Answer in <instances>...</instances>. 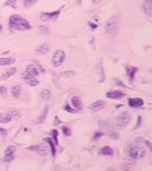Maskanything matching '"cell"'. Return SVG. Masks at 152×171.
<instances>
[{
    "label": "cell",
    "mask_w": 152,
    "mask_h": 171,
    "mask_svg": "<svg viewBox=\"0 0 152 171\" xmlns=\"http://www.w3.org/2000/svg\"><path fill=\"white\" fill-rule=\"evenodd\" d=\"M126 155L133 160H141L145 156V148L139 144H129L126 148Z\"/></svg>",
    "instance_id": "cell-1"
},
{
    "label": "cell",
    "mask_w": 152,
    "mask_h": 171,
    "mask_svg": "<svg viewBox=\"0 0 152 171\" xmlns=\"http://www.w3.org/2000/svg\"><path fill=\"white\" fill-rule=\"evenodd\" d=\"M10 26L11 29L17 30H27L32 29L30 23L18 14H12L10 17Z\"/></svg>",
    "instance_id": "cell-2"
},
{
    "label": "cell",
    "mask_w": 152,
    "mask_h": 171,
    "mask_svg": "<svg viewBox=\"0 0 152 171\" xmlns=\"http://www.w3.org/2000/svg\"><path fill=\"white\" fill-rule=\"evenodd\" d=\"M120 29V18L118 16H112L105 24V30L109 37H114L119 32Z\"/></svg>",
    "instance_id": "cell-3"
},
{
    "label": "cell",
    "mask_w": 152,
    "mask_h": 171,
    "mask_svg": "<svg viewBox=\"0 0 152 171\" xmlns=\"http://www.w3.org/2000/svg\"><path fill=\"white\" fill-rule=\"evenodd\" d=\"M65 58H66V54H65L64 51H61V49H58V51H55V53L53 54V57H52V66L54 68H58L60 67L62 64L64 63Z\"/></svg>",
    "instance_id": "cell-4"
},
{
    "label": "cell",
    "mask_w": 152,
    "mask_h": 171,
    "mask_svg": "<svg viewBox=\"0 0 152 171\" xmlns=\"http://www.w3.org/2000/svg\"><path fill=\"white\" fill-rule=\"evenodd\" d=\"M130 120H131V117L128 112H123L121 113L119 116L117 117L116 119V125L119 127H124L126 126L129 124Z\"/></svg>",
    "instance_id": "cell-5"
},
{
    "label": "cell",
    "mask_w": 152,
    "mask_h": 171,
    "mask_svg": "<svg viewBox=\"0 0 152 171\" xmlns=\"http://www.w3.org/2000/svg\"><path fill=\"white\" fill-rule=\"evenodd\" d=\"M61 9H59V10L55 11L42 12V14H40V19H41L42 21H49V20H51V19H55V18H57L58 15L60 14Z\"/></svg>",
    "instance_id": "cell-6"
},
{
    "label": "cell",
    "mask_w": 152,
    "mask_h": 171,
    "mask_svg": "<svg viewBox=\"0 0 152 171\" xmlns=\"http://www.w3.org/2000/svg\"><path fill=\"white\" fill-rule=\"evenodd\" d=\"M22 78L26 81V83L30 87H35L39 84V81L37 80L34 76H32V74L28 73L26 70L22 73Z\"/></svg>",
    "instance_id": "cell-7"
},
{
    "label": "cell",
    "mask_w": 152,
    "mask_h": 171,
    "mask_svg": "<svg viewBox=\"0 0 152 171\" xmlns=\"http://www.w3.org/2000/svg\"><path fill=\"white\" fill-rule=\"evenodd\" d=\"M16 152V147L14 145H10L5 150V162L11 163L14 160V155Z\"/></svg>",
    "instance_id": "cell-8"
},
{
    "label": "cell",
    "mask_w": 152,
    "mask_h": 171,
    "mask_svg": "<svg viewBox=\"0 0 152 171\" xmlns=\"http://www.w3.org/2000/svg\"><path fill=\"white\" fill-rule=\"evenodd\" d=\"M28 149H29V150H32V151H34L36 153H39L40 155H46L48 153L47 147L42 145H32V147H29Z\"/></svg>",
    "instance_id": "cell-9"
},
{
    "label": "cell",
    "mask_w": 152,
    "mask_h": 171,
    "mask_svg": "<svg viewBox=\"0 0 152 171\" xmlns=\"http://www.w3.org/2000/svg\"><path fill=\"white\" fill-rule=\"evenodd\" d=\"M142 9L147 16H151L152 15V0H144Z\"/></svg>",
    "instance_id": "cell-10"
},
{
    "label": "cell",
    "mask_w": 152,
    "mask_h": 171,
    "mask_svg": "<svg viewBox=\"0 0 152 171\" xmlns=\"http://www.w3.org/2000/svg\"><path fill=\"white\" fill-rule=\"evenodd\" d=\"M145 104V102L141 98H130L128 100V105L129 107H131L133 108H139L143 107Z\"/></svg>",
    "instance_id": "cell-11"
},
{
    "label": "cell",
    "mask_w": 152,
    "mask_h": 171,
    "mask_svg": "<svg viewBox=\"0 0 152 171\" xmlns=\"http://www.w3.org/2000/svg\"><path fill=\"white\" fill-rule=\"evenodd\" d=\"M105 105V101L99 100V101H96L94 103H92V104L89 105V109H91V111H93V112H95V111H98V110L102 109V108H104Z\"/></svg>",
    "instance_id": "cell-12"
},
{
    "label": "cell",
    "mask_w": 152,
    "mask_h": 171,
    "mask_svg": "<svg viewBox=\"0 0 152 171\" xmlns=\"http://www.w3.org/2000/svg\"><path fill=\"white\" fill-rule=\"evenodd\" d=\"M125 95H126L125 93H124L123 91H109V92L107 93V98H109V99H116V100L123 98Z\"/></svg>",
    "instance_id": "cell-13"
},
{
    "label": "cell",
    "mask_w": 152,
    "mask_h": 171,
    "mask_svg": "<svg viewBox=\"0 0 152 171\" xmlns=\"http://www.w3.org/2000/svg\"><path fill=\"white\" fill-rule=\"evenodd\" d=\"M36 53L38 54H46L49 51V46L48 43H42L36 49Z\"/></svg>",
    "instance_id": "cell-14"
},
{
    "label": "cell",
    "mask_w": 152,
    "mask_h": 171,
    "mask_svg": "<svg viewBox=\"0 0 152 171\" xmlns=\"http://www.w3.org/2000/svg\"><path fill=\"white\" fill-rule=\"evenodd\" d=\"M71 104H72L73 107L75 108V110H82L83 108V104H82V100L79 97H74L71 98Z\"/></svg>",
    "instance_id": "cell-15"
},
{
    "label": "cell",
    "mask_w": 152,
    "mask_h": 171,
    "mask_svg": "<svg viewBox=\"0 0 152 171\" xmlns=\"http://www.w3.org/2000/svg\"><path fill=\"white\" fill-rule=\"evenodd\" d=\"M99 154L103 155V156H113L114 150L109 145H107V147H104L103 148H101L99 150Z\"/></svg>",
    "instance_id": "cell-16"
},
{
    "label": "cell",
    "mask_w": 152,
    "mask_h": 171,
    "mask_svg": "<svg viewBox=\"0 0 152 171\" xmlns=\"http://www.w3.org/2000/svg\"><path fill=\"white\" fill-rule=\"evenodd\" d=\"M26 71L28 73H30V74H32V76H38L39 75V71H38V68H37L34 65H32V64H30L29 65V66L27 67L26 68Z\"/></svg>",
    "instance_id": "cell-17"
},
{
    "label": "cell",
    "mask_w": 152,
    "mask_h": 171,
    "mask_svg": "<svg viewBox=\"0 0 152 171\" xmlns=\"http://www.w3.org/2000/svg\"><path fill=\"white\" fill-rule=\"evenodd\" d=\"M16 72V68H9L5 71L4 73L2 74L1 76V79L2 80H5V79H8L9 77H11V75H14V74Z\"/></svg>",
    "instance_id": "cell-18"
},
{
    "label": "cell",
    "mask_w": 152,
    "mask_h": 171,
    "mask_svg": "<svg viewBox=\"0 0 152 171\" xmlns=\"http://www.w3.org/2000/svg\"><path fill=\"white\" fill-rule=\"evenodd\" d=\"M11 116L10 113H0V124H6L11 122Z\"/></svg>",
    "instance_id": "cell-19"
},
{
    "label": "cell",
    "mask_w": 152,
    "mask_h": 171,
    "mask_svg": "<svg viewBox=\"0 0 152 171\" xmlns=\"http://www.w3.org/2000/svg\"><path fill=\"white\" fill-rule=\"evenodd\" d=\"M48 110H49V107H46V108L44 110H43V112L41 113V115L38 117V119H37V124H43L46 121V118H47V114H48Z\"/></svg>",
    "instance_id": "cell-20"
},
{
    "label": "cell",
    "mask_w": 152,
    "mask_h": 171,
    "mask_svg": "<svg viewBox=\"0 0 152 171\" xmlns=\"http://www.w3.org/2000/svg\"><path fill=\"white\" fill-rule=\"evenodd\" d=\"M126 70H128V77L130 78V80L132 81L133 79H134V76H135L136 72L138 71V68H136V67H128V68H126Z\"/></svg>",
    "instance_id": "cell-21"
},
{
    "label": "cell",
    "mask_w": 152,
    "mask_h": 171,
    "mask_svg": "<svg viewBox=\"0 0 152 171\" xmlns=\"http://www.w3.org/2000/svg\"><path fill=\"white\" fill-rule=\"evenodd\" d=\"M21 93V87L19 85H16L11 88V94L14 98H18Z\"/></svg>",
    "instance_id": "cell-22"
},
{
    "label": "cell",
    "mask_w": 152,
    "mask_h": 171,
    "mask_svg": "<svg viewBox=\"0 0 152 171\" xmlns=\"http://www.w3.org/2000/svg\"><path fill=\"white\" fill-rule=\"evenodd\" d=\"M15 62L14 58H0V66H8Z\"/></svg>",
    "instance_id": "cell-23"
},
{
    "label": "cell",
    "mask_w": 152,
    "mask_h": 171,
    "mask_svg": "<svg viewBox=\"0 0 152 171\" xmlns=\"http://www.w3.org/2000/svg\"><path fill=\"white\" fill-rule=\"evenodd\" d=\"M40 97H41V99H43V100H47L49 101V99H51V91H49V89H43V91H41V93H40Z\"/></svg>",
    "instance_id": "cell-24"
},
{
    "label": "cell",
    "mask_w": 152,
    "mask_h": 171,
    "mask_svg": "<svg viewBox=\"0 0 152 171\" xmlns=\"http://www.w3.org/2000/svg\"><path fill=\"white\" fill-rule=\"evenodd\" d=\"M46 142H48L49 143V147H51V154L55 155V152H56V150H55V147H54V144H53V142H52V140L51 139H49V138H46L44 139Z\"/></svg>",
    "instance_id": "cell-25"
},
{
    "label": "cell",
    "mask_w": 152,
    "mask_h": 171,
    "mask_svg": "<svg viewBox=\"0 0 152 171\" xmlns=\"http://www.w3.org/2000/svg\"><path fill=\"white\" fill-rule=\"evenodd\" d=\"M36 2H37V0H25V1H24V6H25V8L29 9V8L32 7V6L34 5Z\"/></svg>",
    "instance_id": "cell-26"
},
{
    "label": "cell",
    "mask_w": 152,
    "mask_h": 171,
    "mask_svg": "<svg viewBox=\"0 0 152 171\" xmlns=\"http://www.w3.org/2000/svg\"><path fill=\"white\" fill-rule=\"evenodd\" d=\"M108 136H109L111 139H114V140L119 139V134H118L115 130H110L109 133H108Z\"/></svg>",
    "instance_id": "cell-27"
},
{
    "label": "cell",
    "mask_w": 152,
    "mask_h": 171,
    "mask_svg": "<svg viewBox=\"0 0 152 171\" xmlns=\"http://www.w3.org/2000/svg\"><path fill=\"white\" fill-rule=\"evenodd\" d=\"M39 30H40V32L42 34H49V28L44 26V25H41V26H39Z\"/></svg>",
    "instance_id": "cell-28"
},
{
    "label": "cell",
    "mask_w": 152,
    "mask_h": 171,
    "mask_svg": "<svg viewBox=\"0 0 152 171\" xmlns=\"http://www.w3.org/2000/svg\"><path fill=\"white\" fill-rule=\"evenodd\" d=\"M5 6H11L12 9H16V1L15 0H8L5 3Z\"/></svg>",
    "instance_id": "cell-29"
},
{
    "label": "cell",
    "mask_w": 152,
    "mask_h": 171,
    "mask_svg": "<svg viewBox=\"0 0 152 171\" xmlns=\"http://www.w3.org/2000/svg\"><path fill=\"white\" fill-rule=\"evenodd\" d=\"M51 133H52V138L54 140L55 145H58V131L56 129H53Z\"/></svg>",
    "instance_id": "cell-30"
},
{
    "label": "cell",
    "mask_w": 152,
    "mask_h": 171,
    "mask_svg": "<svg viewBox=\"0 0 152 171\" xmlns=\"http://www.w3.org/2000/svg\"><path fill=\"white\" fill-rule=\"evenodd\" d=\"M62 131H63L65 136H71V130L69 128V127L63 126V128H62Z\"/></svg>",
    "instance_id": "cell-31"
},
{
    "label": "cell",
    "mask_w": 152,
    "mask_h": 171,
    "mask_svg": "<svg viewBox=\"0 0 152 171\" xmlns=\"http://www.w3.org/2000/svg\"><path fill=\"white\" fill-rule=\"evenodd\" d=\"M10 114H11V118H14V119H18V118L20 117V112L17 110H11Z\"/></svg>",
    "instance_id": "cell-32"
},
{
    "label": "cell",
    "mask_w": 152,
    "mask_h": 171,
    "mask_svg": "<svg viewBox=\"0 0 152 171\" xmlns=\"http://www.w3.org/2000/svg\"><path fill=\"white\" fill-rule=\"evenodd\" d=\"M0 93H1V95L2 96H7L8 94V89L6 88V87L4 86H2V87H0Z\"/></svg>",
    "instance_id": "cell-33"
},
{
    "label": "cell",
    "mask_w": 152,
    "mask_h": 171,
    "mask_svg": "<svg viewBox=\"0 0 152 171\" xmlns=\"http://www.w3.org/2000/svg\"><path fill=\"white\" fill-rule=\"evenodd\" d=\"M103 135H104V132H102V131H97V132H95V134H94V136H93V140H94V141H96V140L100 139Z\"/></svg>",
    "instance_id": "cell-34"
},
{
    "label": "cell",
    "mask_w": 152,
    "mask_h": 171,
    "mask_svg": "<svg viewBox=\"0 0 152 171\" xmlns=\"http://www.w3.org/2000/svg\"><path fill=\"white\" fill-rule=\"evenodd\" d=\"M62 74H63V75H65V76H67V77H69V76H71V75H74V74H75V71H72V70L66 71V72H63Z\"/></svg>",
    "instance_id": "cell-35"
},
{
    "label": "cell",
    "mask_w": 152,
    "mask_h": 171,
    "mask_svg": "<svg viewBox=\"0 0 152 171\" xmlns=\"http://www.w3.org/2000/svg\"><path fill=\"white\" fill-rule=\"evenodd\" d=\"M61 124V120L59 119L58 116H55L54 117V122H53V126H58Z\"/></svg>",
    "instance_id": "cell-36"
},
{
    "label": "cell",
    "mask_w": 152,
    "mask_h": 171,
    "mask_svg": "<svg viewBox=\"0 0 152 171\" xmlns=\"http://www.w3.org/2000/svg\"><path fill=\"white\" fill-rule=\"evenodd\" d=\"M65 109H66L67 111H69V112H70V113H74V112H76V111H77V110H73L69 105H67L66 107H65Z\"/></svg>",
    "instance_id": "cell-37"
},
{
    "label": "cell",
    "mask_w": 152,
    "mask_h": 171,
    "mask_svg": "<svg viewBox=\"0 0 152 171\" xmlns=\"http://www.w3.org/2000/svg\"><path fill=\"white\" fill-rule=\"evenodd\" d=\"M88 24H89V26H91V28H92V29H96V27H97V25H94V24H92L91 22H88Z\"/></svg>",
    "instance_id": "cell-38"
},
{
    "label": "cell",
    "mask_w": 152,
    "mask_h": 171,
    "mask_svg": "<svg viewBox=\"0 0 152 171\" xmlns=\"http://www.w3.org/2000/svg\"><path fill=\"white\" fill-rule=\"evenodd\" d=\"M81 2H82V0H76V4H78V5L81 4Z\"/></svg>",
    "instance_id": "cell-39"
},
{
    "label": "cell",
    "mask_w": 152,
    "mask_h": 171,
    "mask_svg": "<svg viewBox=\"0 0 152 171\" xmlns=\"http://www.w3.org/2000/svg\"><path fill=\"white\" fill-rule=\"evenodd\" d=\"M0 131H2L3 134H6V131H4V130H3V128H0Z\"/></svg>",
    "instance_id": "cell-40"
},
{
    "label": "cell",
    "mask_w": 152,
    "mask_h": 171,
    "mask_svg": "<svg viewBox=\"0 0 152 171\" xmlns=\"http://www.w3.org/2000/svg\"><path fill=\"white\" fill-rule=\"evenodd\" d=\"M2 30V25H0V32Z\"/></svg>",
    "instance_id": "cell-41"
}]
</instances>
